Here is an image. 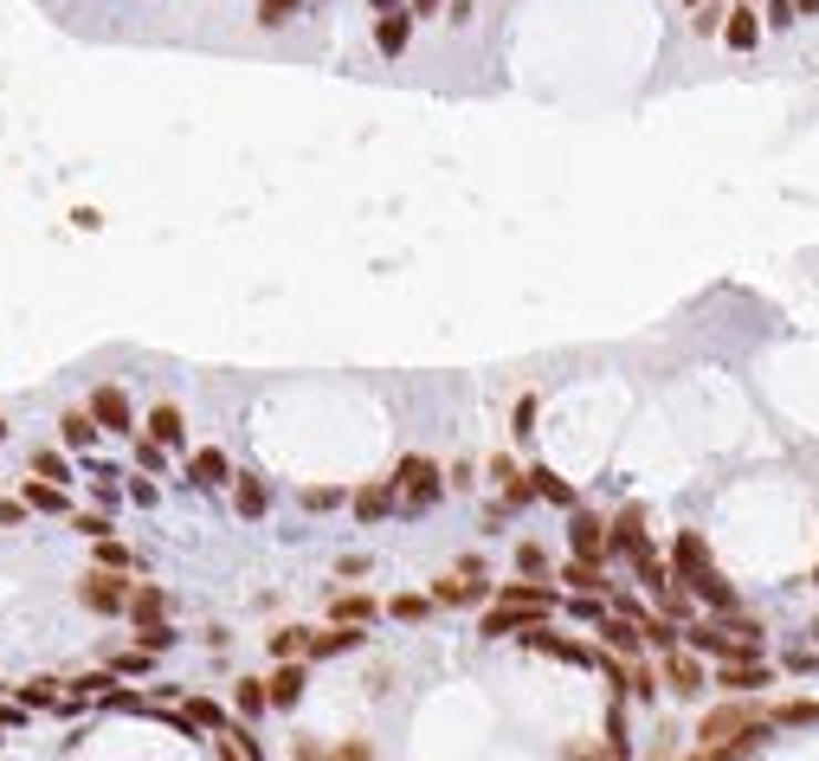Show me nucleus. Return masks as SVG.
Masks as SVG:
<instances>
[{"instance_id": "1", "label": "nucleus", "mask_w": 819, "mask_h": 761, "mask_svg": "<svg viewBox=\"0 0 819 761\" xmlns=\"http://www.w3.org/2000/svg\"><path fill=\"white\" fill-rule=\"evenodd\" d=\"M775 710H755V703H723L697 723V742H743V736H768Z\"/></svg>"}, {"instance_id": "2", "label": "nucleus", "mask_w": 819, "mask_h": 761, "mask_svg": "<svg viewBox=\"0 0 819 761\" xmlns=\"http://www.w3.org/2000/svg\"><path fill=\"white\" fill-rule=\"evenodd\" d=\"M77 594H84V607L91 613H129V594H136V587L123 581V569H91Z\"/></svg>"}, {"instance_id": "3", "label": "nucleus", "mask_w": 819, "mask_h": 761, "mask_svg": "<svg viewBox=\"0 0 819 761\" xmlns=\"http://www.w3.org/2000/svg\"><path fill=\"white\" fill-rule=\"evenodd\" d=\"M542 619H549V607H522V601H497V607L485 613V626H478V633H485V639H510V633H536Z\"/></svg>"}, {"instance_id": "4", "label": "nucleus", "mask_w": 819, "mask_h": 761, "mask_svg": "<svg viewBox=\"0 0 819 761\" xmlns=\"http://www.w3.org/2000/svg\"><path fill=\"white\" fill-rule=\"evenodd\" d=\"M401 497H407L413 510H426V503H439V465L433 458H401Z\"/></svg>"}, {"instance_id": "5", "label": "nucleus", "mask_w": 819, "mask_h": 761, "mask_svg": "<svg viewBox=\"0 0 819 761\" xmlns=\"http://www.w3.org/2000/svg\"><path fill=\"white\" fill-rule=\"evenodd\" d=\"M671 569H677V581L709 574V569H716V562H709V542L697 530H677V542H671Z\"/></svg>"}, {"instance_id": "6", "label": "nucleus", "mask_w": 819, "mask_h": 761, "mask_svg": "<svg viewBox=\"0 0 819 761\" xmlns=\"http://www.w3.org/2000/svg\"><path fill=\"white\" fill-rule=\"evenodd\" d=\"M568 542H574V555H581V562H600V555L613 549V542H607V523H600V517H588V510H574Z\"/></svg>"}, {"instance_id": "7", "label": "nucleus", "mask_w": 819, "mask_h": 761, "mask_svg": "<svg viewBox=\"0 0 819 761\" xmlns=\"http://www.w3.org/2000/svg\"><path fill=\"white\" fill-rule=\"evenodd\" d=\"M91 414H97L104 432H136V426H129V394H123V387H97V394H91Z\"/></svg>"}, {"instance_id": "8", "label": "nucleus", "mask_w": 819, "mask_h": 761, "mask_svg": "<svg viewBox=\"0 0 819 761\" xmlns=\"http://www.w3.org/2000/svg\"><path fill=\"white\" fill-rule=\"evenodd\" d=\"M607 542H613L620 555H639V549H645V510H639V503H626V510L607 523Z\"/></svg>"}, {"instance_id": "9", "label": "nucleus", "mask_w": 819, "mask_h": 761, "mask_svg": "<svg viewBox=\"0 0 819 761\" xmlns=\"http://www.w3.org/2000/svg\"><path fill=\"white\" fill-rule=\"evenodd\" d=\"M665 690H677V697H697L704 690V671H697V658L691 651H665Z\"/></svg>"}, {"instance_id": "10", "label": "nucleus", "mask_w": 819, "mask_h": 761, "mask_svg": "<svg viewBox=\"0 0 819 761\" xmlns=\"http://www.w3.org/2000/svg\"><path fill=\"white\" fill-rule=\"evenodd\" d=\"M355 646H362L355 619H335L330 633H310V658H335V651H355Z\"/></svg>"}, {"instance_id": "11", "label": "nucleus", "mask_w": 819, "mask_h": 761, "mask_svg": "<svg viewBox=\"0 0 819 761\" xmlns=\"http://www.w3.org/2000/svg\"><path fill=\"white\" fill-rule=\"evenodd\" d=\"M265 690H271V703H278V710H291V703L303 697V665H298V658H284V665L265 678Z\"/></svg>"}, {"instance_id": "12", "label": "nucleus", "mask_w": 819, "mask_h": 761, "mask_svg": "<svg viewBox=\"0 0 819 761\" xmlns=\"http://www.w3.org/2000/svg\"><path fill=\"white\" fill-rule=\"evenodd\" d=\"M407 33H413V13H401V7H394V13H381V27H374V45H381L387 59H401V52H407Z\"/></svg>"}, {"instance_id": "13", "label": "nucleus", "mask_w": 819, "mask_h": 761, "mask_svg": "<svg viewBox=\"0 0 819 761\" xmlns=\"http://www.w3.org/2000/svg\"><path fill=\"white\" fill-rule=\"evenodd\" d=\"M684 587H691V594H697L704 607H716V613H736V587H729V581H723L716 569H709V574H697V581H684Z\"/></svg>"}, {"instance_id": "14", "label": "nucleus", "mask_w": 819, "mask_h": 761, "mask_svg": "<svg viewBox=\"0 0 819 761\" xmlns=\"http://www.w3.org/2000/svg\"><path fill=\"white\" fill-rule=\"evenodd\" d=\"M522 639H529L536 651H549V658H568V665H588V658H594V651H588V646H574V639H556V633H549V619H542L536 633H522Z\"/></svg>"}, {"instance_id": "15", "label": "nucleus", "mask_w": 819, "mask_h": 761, "mask_svg": "<svg viewBox=\"0 0 819 761\" xmlns=\"http://www.w3.org/2000/svg\"><path fill=\"white\" fill-rule=\"evenodd\" d=\"M59 432H65V446H72V452H84V446H97V432H104V426H97L91 407H72V414L59 419Z\"/></svg>"}, {"instance_id": "16", "label": "nucleus", "mask_w": 819, "mask_h": 761, "mask_svg": "<svg viewBox=\"0 0 819 761\" xmlns=\"http://www.w3.org/2000/svg\"><path fill=\"white\" fill-rule=\"evenodd\" d=\"M478 594H485V574H446V581H439V587H433V601H446V607H465V601H478Z\"/></svg>"}, {"instance_id": "17", "label": "nucleus", "mask_w": 819, "mask_h": 761, "mask_svg": "<svg viewBox=\"0 0 819 761\" xmlns=\"http://www.w3.org/2000/svg\"><path fill=\"white\" fill-rule=\"evenodd\" d=\"M394 497H401L394 478H387V484H369V491H355V517H362V523H381V517L394 510Z\"/></svg>"}, {"instance_id": "18", "label": "nucleus", "mask_w": 819, "mask_h": 761, "mask_svg": "<svg viewBox=\"0 0 819 761\" xmlns=\"http://www.w3.org/2000/svg\"><path fill=\"white\" fill-rule=\"evenodd\" d=\"M600 639H607L613 651H626V658H633L645 633H639V619H633V613H620V619H600Z\"/></svg>"}, {"instance_id": "19", "label": "nucleus", "mask_w": 819, "mask_h": 761, "mask_svg": "<svg viewBox=\"0 0 819 761\" xmlns=\"http://www.w3.org/2000/svg\"><path fill=\"white\" fill-rule=\"evenodd\" d=\"M149 439H162V446H182V439H187L182 407H168V400H162V407L149 414Z\"/></svg>"}, {"instance_id": "20", "label": "nucleus", "mask_w": 819, "mask_h": 761, "mask_svg": "<svg viewBox=\"0 0 819 761\" xmlns=\"http://www.w3.org/2000/svg\"><path fill=\"white\" fill-rule=\"evenodd\" d=\"M162 613H168V594H162V587H136V594H129V619H136V626H162Z\"/></svg>"}, {"instance_id": "21", "label": "nucleus", "mask_w": 819, "mask_h": 761, "mask_svg": "<svg viewBox=\"0 0 819 761\" xmlns=\"http://www.w3.org/2000/svg\"><path fill=\"white\" fill-rule=\"evenodd\" d=\"M716 685L736 690V697H748V690L768 685V671H761V665H723V671H716Z\"/></svg>"}, {"instance_id": "22", "label": "nucleus", "mask_w": 819, "mask_h": 761, "mask_svg": "<svg viewBox=\"0 0 819 761\" xmlns=\"http://www.w3.org/2000/svg\"><path fill=\"white\" fill-rule=\"evenodd\" d=\"M239 517H265V503H271V491H265V478H252V471H239Z\"/></svg>"}, {"instance_id": "23", "label": "nucleus", "mask_w": 819, "mask_h": 761, "mask_svg": "<svg viewBox=\"0 0 819 761\" xmlns=\"http://www.w3.org/2000/svg\"><path fill=\"white\" fill-rule=\"evenodd\" d=\"M187 478H194V484H220V478H226V452H214V446H207V452H194V458H187Z\"/></svg>"}, {"instance_id": "24", "label": "nucleus", "mask_w": 819, "mask_h": 761, "mask_svg": "<svg viewBox=\"0 0 819 761\" xmlns=\"http://www.w3.org/2000/svg\"><path fill=\"white\" fill-rule=\"evenodd\" d=\"M497 601H522V607H549V613H556V594H549V587H536V581H510V587H497Z\"/></svg>"}, {"instance_id": "25", "label": "nucleus", "mask_w": 819, "mask_h": 761, "mask_svg": "<svg viewBox=\"0 0 819 761\" xmlns=\"http://www.w3.org/2000/svg\"><path fill=\"white\" fill-rule=\"evenodd\" d=\"M561 581H568L574 594H600V587H607V581H600V562H581V555L561 569Z\"/></svg>"}, {"instance_id": "26", "label": "nucleus", "mask_w": 819, "mask_h": 761, "mask_svg": "<svg viewBox=\"0 0 819 761\" xmlns=\"http://www.w3.org/2000/svg\"><path fill=\"white\" fill-rule=\"evenodd\" d=\"M723 33H729L736 52H748V45L761 39V27H755V13H748V7H729V27H723Z\"/></svg>"}, {"instance_id": "27", "label": "nucleus", "mask_w": 819, "mask_h": 761, "mask_svg": "<svg viewBox=\"0 0 819 761\" xmlns=\"http://www.w3.org/2000/svg\"><path fill=\"white\" fill-rule=\"evenodd\" d=\"M529 478H536V497H549V503H568V510H574V491L561 484V478H556V471H549V465H536Z\"/></svg>"}, {"instance_id": "28", "label": "nucleus", "mask_w": 819, "mask_h": 761, "mask_svg": "<svg viewBox=\"0 0 819 761\" xmlns=\"http://www.w3.org/2000/svg\"><path fill=\"white\" fill-rule=\"evenodd\" d=\"M819 723V703H781L775 710V729H813Z\"/></svg>"}, {"instance_id": "29", "label": "nucleus", "mask_w": 819, "mask_h": 761, "mask_svg": "<svg viewBox=\"0 0 819 761\" xmlns=\"http://www.w3.org/2000/svg\"><path fill=\"white\" fill-rule=\"evenodd\" d=\"M27 510H65V484H27Z\"/></svg>"}, {"instance_id": "30", "label": "nucleus", "mask_w": 819, "mask_h": 761, "mask_svg": "<svg viewBox=\"0 0 819 761\" xmlns=\"http://www.w3.org/2000/svg\"><path fill=\"white\" fill-rule=\"evenodd\" d=\"M182 723H194V729H220L226 717H220V703H207V697H194V703L182 710Z\"/></svg>"}, {"instance_id": "31", "label": "nucleus", "mask_w": 819, "mask_h": 761, "mask_svg": "<svg viewBox=\"0 0 819 761\" xmlns=\"http://www.w3.org/2000/svg\"><path fill=\"white\" fill-rule=\"evenodd\" d=\"M271 651H278V658H298V651H310V633H303V626H284V633H271Z\"/></svg>"}, {"instance_id": "32", "label": "nucleus", "mask_w": 819, "mask_h": 761, "mask_svg": "<svg viewBox=\"0 0 819 761\" xmlns=\"http://www.w3.org/2000/svg\"><path fill=\"white\" fill-rule=\"evenodd\" d=\"M33 471L39 478H52V484H72V465H65L59 452H33Z\"/></svg>"}, {"instance_id": "33", "label": "nucleus", "mask_w": 819, "mask_h": 761, "mask_svg": "<svg viewBox=\"0 0 819 761\" xmlns=\"http://www.w3.org/2000/svg\"><path fill=\"white\" fill-rule=\"evenodd\" d=\"M265 703H271V690H265L259 678H239V710H246V717H259Z\"/></svg>"}, {"instance_id": "34", "label": "nucleus", "mask_w": 819, "mask_h": 761, "mask_svg": "<svg viewBox=\"0 0 819 761\" xmlns=\"http://www.w3.org/2000/svg\"><path fill=\"white\" fill-rule=\"evenodd\" d=\"M335 619H355V626H362V619H374V601L369 594H342V601H335Z\"/></svg>"}, {"instance_id": "35", "label": "nucleus", "mask_w": 819, "mask_h": 761, "mask_svg": "<svg viewBox=\"0 0 819 761\" xmlns=\"http://www.w3.org/2000/svg\"><path fill=\"white\" fill-rule=\"evenodd\" d=\"M303 0H259V27H284Z\"/></svg>"}, {"instance_id": "36", "label": "nucleus", "mask_w": 819, "mask_h": 761, "mask_svg": "<svg viewBox=\"0 0 819 761\" xmlns=\"http://www.w3.org/2000/svg\"><path fill=\"white\" fill-rule=\"evenodd\" d=\"M387 613H394V619H426V613H433V601H426V594H401Z\"/></svg>"}, {"instance_id": "37", "label": "nucleus", "mask_w": 819, "mask_h": 761, "mask_svg": "<svg viewBox=\"0 0 819 761\" xmlns=\"http://www.w3.org/2000/svg\"><path fill=\"white\" fill-rule=\"evenodd\" d=\"M136 646L168 651V646H175V626H136Z\"/></svg>"}, {"instance_id": "38", "label": "nucleus", "mask_w": 819, "mask_h": 761, "mask_svg": "<svg viewBox=\"0 0 819 761\" xmlns=\"http://www.w3.org/2000/svg\"><path fill=\"white\" fill-rule=\"evenodd\" d=\"M335 503H342L335 484H310V491H303V510H335Z\"/></svg>"}, {"instance_id": "39", "label": "nucleus", "mask_w": 819, "mask_h": 761, "mask_svg": "<svg viewBox=\"0 0 819 761\" xmlns=\"http://www.w3.org/2000/svg\"><path fill=\"white\" fill-rule=\"evenodd\" d=\"M20 703L33 710V703H59V690H52V678H33V685L20 690Z\"/></svg>"}, {"instance_id": "40", "label": "nucleus", "mask_w": 819, "mask_h": 761, "mask_svg": "<svg viewBox=\"0 0 819 761\" xmlns=\"http://www.w3.org/2000/svg\"><path fill=\"white\" fill-rule=\"evenodd\" d=\"M97 555H104V569H129V549H123V542H111V535L97 542Z\"/></svg>"}, {"instance_id": "41", "label": "nucleus", "mask_w": 819, "mask_h": 761, "mask_svg": "<svg viewBox=\"0 0 819 761\" xmlns=\"http://www.w3.org/2000/svg\"><path fill=\"white\" fill-rule=\"evenodd\" d=\"M691 27H697V33H716V27H723V7H709V0H697V20H691Z\"/></svg>"}, {"instance_id": "42", "label": "nucleus", "mask_w": 819, "mask_h": 761, "mask_svg": "<svg viewBox=\"0 0 819 761\" xmlns=\"http://www.w3.org/2000/svg\"><path fill=\"white\" fill-rule=\"evenodd\" d=\"M517 569L522 574H542L549 562H542V549H536V542H522V549H517Z\"/></svg>"}, {"instance_id": "43", "label": "nucleus", "mask_w": 819, "mask_h": 761, "mask_svg": "<svg viewBox=\"0 0 819 761\" xmlns=\"http://www.w3.org/2000/svg\"><path fill=\"white\" fill-rule=\"evenodd\" d=\"M330 761H374L369 742H342V749H330Z\"/></svg>"}, {"instance_id": "44", "label": "nucleus", "mask_w": 819, "mask_h": 761, "mask_svg": "<svg viewBox=\"0 0 819 761\" xmlns=\"http://www.w3.org/2000/svg\"><path fill=\"white\" fill-rule=\"evenodd\" d=\"M72 530H84L91 542H104V535H111V517H77Z\"/></svg>"}, {"instance_id": "45", "label": "nucleus", "mask_w": 819, "mask_h": 761, "mask_svg": "<svg viewBox=\"0 0 819 761\" xmlns=\"http://www.w3.org/2000/svg\"><path fill=\"white\" fill-rule=\"evenodd\" d=\"M761 13H768V20H775V27H787V20H794V13H800V7H794V0H768V7H761Z\"/></svg>"}, {"instance_id": "46", "label": "nucleus", "mask_w": 819, "mask_h": 761, "mask_svg": "<svg viewBox=\"0 0 819 761\" xmlns=\"http://www.w3.org/2000/svg\"><path fill=\"white\" fill-rule=\"evenodd\" d=\"M529 426H536V400L522 394V400H517V432H529Z\"/></svg>"}, {"instance_id": "47", "label": "nucleus", "mask_w": 819, "mask_h": 761, "mask_svg": "<svg viewBox=\"0 0 819 761\" xmlns=\"http://www.w3.org/2000/svg\"><path fill=\"white\" fill-rule=\"evenodd\" d=\"M136 458H143V465L155 471V465H162V439H143V446H136Z\"/></svg>"}, {"instance_id": "48", "label": "nucleus", "mask_w": 819, "mask_h": 761, "mask_svg": "<svg viewBox=\"0 0 819 761\" xmlns=\"http://www.w3.org/2000/svg\"><path fill=\"white\" fill-rule=\"evenodd\" d=\"M574 761H626V749H613V742H607L600 755H574Z\"/></svg>"}, {"instance_id": "49", "label": "nucleus", "mask_w": 819, "mask_h": 761, "mask_svg": "<svg viewBox=\"0 0 819 761\" xmlns=\"http://www.w3.org/2000/svg\"><path fill=\"white\" fill-rule=\"evenodd\" d=\"M413 13H439V0H413Z\"/></svg>"}, {"instance_id": "50", "label": "nucleus", "mask_w": 819, "mask_h": 761, "mask_svg": "<svg viewBox=\"0 0 819 761\" xmlns=\"http://www.w3.org/2000/svg\"><path fill=\"white\" fill-rule=\"evenodd\" d=\"M471 13V0H452V20H465Z\"/></svg>"}, {"instance_id": "51", "label": "nucleus", "mask_w": 819, "mask_h": 761, "mask_svg": "<svg viewBox=\"0 0 819 761\" xmlns=\"http://www.w3.org/2000/svg\"><path fill=\"white\" fill-rule=\"evenodd\" d=\"M794 7H800V13H819V0H794Z\"/></svg>"}, {"instance_id": "52", "label": "nucleus", "mask_w": 819, "mask_h": 761, "mask_svg": "<svg viewBox=\"0 0 819 761\" xmlns=\"http://www.w3.org/2000/svg\"><path fill=\"white\" fill-rule=\"evenodd\" d=\"M374 7H381V13H394V7H401V0H374Z\"/></svg>"}, {"instance_id": "53", "label": "nucleus", "mask_w": 819, "mask_h": 761, "mask_svg": "<svg viewBox=\"0 0 819 761\" xmlns=\"http://www.w3.org/2000/svg\"><path fill=\"white\" fill-rule=\"evenodd\" d=\"M220 761H239V749H220Z\"/></svg>"}, {"instance_id": "54", "label": "nucleus", "mask_w": 819, "mask_h": 761, "mask_svg": "<svg viewBox=\"0 0 819 761\" xmlns=\"http://www.w3.org/2000/svg\"><path fill=\"white\" fill-rule=\"evenodd\" d=\"M0 439H7V419H0Z\"/></svg>"}, {"instance_id": "55", "label": "nucleus", "mask_w": 819, "mask_h": 761, "mask_svg": "<svg viewBox=\"0 0 819 761\" xmlns=\"http://www.w3.org/2000/svg\"><path fill=\"white\" fill-rule=\"evenodd\" d=\"M813 639H819V619H813Z\"/></svg>"}, {"instance_id": "56", "label": "nucleus", "mask_w": 819, "mask_h": 761, "mask_svg": "<svg viewBox=\"0 0 819 761\" xmlns=\"http://www.w3.org/2000/svg\"><path fill=\"white\" fill-rule=\"evenodd\" d=\"M813 581H819V569H813Z\"/></svg>"}, {"instance_id": "57", "label": "nucleus", "mask_w": 819, "mask_h": 761, "mask_svg": "<svg viewBox=\"0 0 819 761\" xmlns=\"http://www.w3.org/2000/svg\"><path fill=\"white\" fill-rule=\"evenodd\" d=\"M691 7H697V0H691Z\"/></svg>"}]
</instances>
